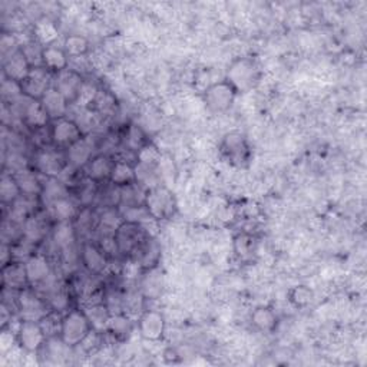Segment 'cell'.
Masks as SVG:
<instances>
[{
  "label": "cell",
  "mask_w": 367,
  "mask_h": 367,
  "mask_svg": "<svg viewBox=\"0 0 367 367\" xmlns=\"http://www.w3.org/2000/svg\"><path fill=\"white\" fill-rule=\"evenodd\" d=\"M91 331L92 326L85 310H70L63 315L59 337L68 348H77L91 334Z\"/></svg>",
  "instance_id": "6da1fadb"
},
{
  "label": "cell",
  "mask_w": 367,
  "mask_h": 367,
  "mask_svg": "<svg viewBox=\"0 0 367 367\" xmlns=\"http://www.w3.org/2000/svg\"><path fill=\"white\" fill-rule=\"evenodd\" d=\"M260 78V72L254 61L249 58H238L231 62L227 69V82L235 89V92L251 91Z\"/></svg>",
  "instance_id": "7a4b0ae2"
},
{
  "label": "cell",
  "mask_w": 367,
  "mask_h": 367,
  "mask_svg": "<svg viewBox=\"0 0 367 367\" xmlns=\"http://www.w3.org/2000/svg\"><path fill=\"white\" fill-rule=\"evenodd\" d=\"M143 207L154 219H168L175 214L177 201L168 188L157 185L145 192Z\"/></svg>",
  "instance_id": "3957f363"
},
{
  "label": "cell",
  "mask_w": 367,
  "mask_h": 367,
  "mask_svg": "<svg viewBox=\"0 0 367 367\" xmlns=\"http://www.w3.org/2000/svg\"><path fill=\"white\" fill-rule=\"evenodd\" d=\"M235 96V89L227 81H221L211 84L204 91V102L211 112L221 114L233 107Z\"/></svg>",
  "instance_id": "277c9868"
},
{
  "label": "cell",
  "mask_w": 367,
  "mask_h": 367,
  "mask_svg": "<svg viewBox=\"0 0 367 367\" xmlns=\"http://www.w3.org/2000/svg\"><path fill=\"white\" fill-rule=\"evenodd\" d=\"M16 309L22 320L40 322L49 313L46 302L39 297L35 291L23 288L16 295Z\"/></svg>",
  "instance_id": "5b68a950"
},
{
  "label": "cell",
  "mask_w": 367,
  "mask_h": 367,
  "mask_svg": "<svg viewBox=\"0 0 367 367\" xmlns=\"http://www.w3.org/2000/svg\"><path fill=\"white\" fill-rule=\"evenodd\" d=\"M221 151L224 157L235 166H246L250 161L251 151L249 142L241 132H230L221 142Z\"/></svg>",
  "instance_id": "8992f818"
},
{
  "label": "cell",
  "mask_w": 367,
  "mask_h": 367,
  "mask_svg": "<svg viewBox=\"0 0 367 367\" xmlns=\"http://www.w3.org/2000/svg\"><path fill=\"white\" fill-rule=\"evenodd\" d=\"M17 345L28 353H38L46 343V334L39 322L22 320L16 330Z\"/></svg>",
  "instance_id": "52a82bcc"
},
{
  "label": "cell",
  "mask_w": 367,
  "mask_h": 367,
  "mask_svg": "<svg viewBox=\"0 0 367 367\" xmlns=\"http://www.w3.org/2000/svg\"><path fill=\"white\" fill-rule=\"evenodd\" d=\"M82 138V130L73 119L62 118L52 122L51 141L58 150H68Z\"/></svg>",
  "instance_id": "ba28073f"
},
{
  "label": "cell",
  "mask_w": 367,
  "mask_h": 367,
  "mask_svg": "<svg viewBox=\"0 0 367 367\" xmlns=\"http://www.w3.org/2000/svg\"><path fill=\"white\" fill-rule=\"evenodd\" d=\"M114 237L120 254H135L145 240L143 227L134 221H124L116 228Z\"/></svg>",
  "instance_id": "9c48e42d"
},
{
  "label": "cell",
  "mask_w": 367,
  "mask_h": 367,
  "mask_svg": "<svg viewBox=\"0 0 367 367\" xmlns=\"http://www.w3.org/2000/svg\"><path fill=\"white\" fill-rule=\"evenodd\" d=\"M51 86V72L45 66H33L26 79L20 82L23 95L33 101H40Z\"/></svg>",
  "instance_id": "30bf717a"
},
{
  "label": "cell",
  "mask_w": 367,
  "mask_h": 367,
  "mask_svg": "<svg viewBox=\"0 0 367 367\" xmlns=\"http://www.w3.org/2000/svg\"><path fill=\"white\" fill-rule=\"evenodd\" d=\"M82 85L84 78L81 77V73L68 68L66 70L56 73L52 86L65 96V100L69 104H77Z\"/></svg>",
  "instance_id": "8fae6325"
},
{
  "label": "cell",
  "mask_w": 367,
  "mask_h": 367,
  "mask_svg": "<svg viewBox=\"0 0 367 367\" xmlns=\"http://www.w3.org/2000/svg\"><path fill=\"white\" fill-rule=\"evenodd\" d=\"M165 319L159 311L146 310L139 315L138 329L143 340L159 341L165 334Z\"/></svg>",
  "instance_id": "7c38bea8"
},
{
  "label": "cell",
  "mask_w": 367,
  "mask_h": 367,
  "mask_svg": "<svg viewBox=\"0 0 367 367\" xmlns=\"http://www.w3.org/2000/svg\"><path fill=\"white\" fill-rule=\"evenodd\" d=\"M68 164V159L61 157L56 151L43 150L36 155L35 169L40 175L46 178H58Z\"/></svg>",
  "instance_id": "4fadbf2b"
},
{
  "label": "cell",
  "mask_w": 367,
  "mask_h": 367,
  "mask_svg": "<svg viewBox=\"0 0 367 367\" xmlns=\"http://www.w3.org/2000/svg\"><path fill=\"white\" fill-rule=\"evenodd\" d=\"M32 65L28 59V56L24 55L22 49H16V51L5 58L3 62V73L5 78L15 81V82H23L26 79V77L32 70Z\"/></svg>",
  "instance_id": "5bb4252c"
},
{
  "label": "cell",
  "mask_w": 367,
  "mask_h": 367,
  "mask_svg": "<svg viewBox=\"0 0 367 367\" xmlns=\"http://www.w3.org/2000/svg\"><path fill=\"white\" fill-rule=\"evenodd\" d=\"M2 286L5 290H13V291L23 290L29 286L24 263H22L19 260H12L3 265V268H2Z\"/></svg>",
  "instance_id": "9a60e30c"
},
{
  "label": "cell",
  "mask_w": 367,
  "mask_h": 367,
  "mask_svg": "<svg viewBox=\"0 0 367 367\" xmlns=\"http://www.w3.org/2000/svg\"><path fill=\"white\" fill-rule=\"evenodd\" d=\"M24 268H26L29 286H39L52 276L51 265H49L46 257L42 254H32L24 261Z\"/></svg>",
  "instance_id": "2e32d148"
},
{
  "label": "cell",
  "mask_w": 367,
  "mask_h": 367,
  "mask_svg": "<svg viewBox=\"0 0 367 367\" xmlns=\"http://www.w3.org/2000/svg\"><path fill=\"white\" fill-rule=\"evenodd\" d=\"M40 102L43 104L51 120H58V119L66 118L65 115L68 114L69 102L65 100V96L58 89H55L54 86H51L46 91V93L43 95Z\"/></svg>",
  "instance_id": "e0dca14e"
},
{
  "label": "cell",
  "mask_w": 367,
  "mask_h": 367,
  "mask_svg": "<svg viewBox=\"0 0 367 367\" xmlns=\"http://www.w3.org/2000/svg\"><path fill=\"white\" fill-rule=\"evenodd\" d=\"M81 260L89 273L97 274L104 272V268L107 267L108 256L101 250V247L95 246L92 242H85L81 251Z\"/></svg>",
  "instance_id": "ac0fdd59"
},
{
  "label": "cell",
  "mask_w": 367,
  "mask_h": 367,
  "mask_svg": "<svg viewBox=\"0 0 367 367\" xmlns=\"http://www.w3.org/2000/svg\"><path fill=\"white\" fill-rule=\"evenodd\" d=\"M115 161L108 155H96L86 165V178L93 182L109 181Z\"/></svg>",
  "instance_id": "d6986e66"
},
{
  "label": "cell",
  "mask_w": 367,
  "mask_h": 367,
  "mask_svg": "<svg viewBox=\"0 0 367 367\" xmlns=\"http://www.w3.org/2000/svg\"><path fill=\"white\" fill-rule=\"evenodd\" d=\"M42 66H45L51 73H61L69 68V56L63 51V47L52 45L43 46Z\"/></svg>",
  "instance_id": "ffe728a7"
},
{
  "label": "cell",
  "mask_w": 367,
  "mask_h": 367,
  "mask_svg": "<svg viewBox=\"0 0 367 367\" xmlns=\"http://www.w3.org/2000/svg\"><path fill=\"white\" fill-rule=\"evenodd\" d=\"M136 254V263L143 268V270H154L158 265V261L161 258V249L158 242L153 238H145L142 241Z\"/></svg>",
  "instance_id": "44dd1931"
},
{
  "label": "cell",
  "mask_w": 367,
  "mask_h": 367,
  "mask_svg": "<svg viewBox=\"0 0 367 367\" xmlns=\"http://www.w3.org/2000/svg\"><path fill=\"white\" fill-rule=\"evenodd\" d=\"M22 119L24 124L33 130L45 128L49 124V120H51L43 104L40 101H33V100H29V102L24 105Z\"/></svg>",
  "instance_id": "7402d4cb"
},
{
  "label": "cell",
  "mask_w": 367,
  "mask_h": 367,
  "mask_svg": "<svg viewBox=\"0 0 367 367\" xmlns=\"http://www.w3.org/2000/svg\"><path fill=\"white\" fill-rule=\"evenodd\" d=\"M85 313L88 315V320L92 326V330L97 333H105L108 331L109 322H111V309L105 303H93L85 309Z\"/></svg>",
  "instance_id": "603a6c76"
},
{
  "label": "cell",
  "mask_w": 367,
  "mask_h": 367,
  "mask_svg": "<svg viewBox=\"0 0 367 367\" xmlns=\"http://www.w3.org/2000/svg\"><path fill=\"white\" fill-rule=\"evenodd\" d=\"M13 177L19 185L22 195H28V197H40L43 191V184L35 171L22 169L17 171V173H13Z\"/></svg>",
  "instance_id": "cb8c5ba5"
},
{
  "label": "cell",
  "mask_w": 367,
  "mask_h": 367,
  "mask_svg": "<svg viewBox=\"0 0 367 367\" xmlns=\"http://www.w3.org/2000/svg\"><path fill=\"white\" fill-rule=\"evenodd\" d=\"M66 159L68 164H70L72 166L75 168H82L86 166L89 164V161L92 159V145L89 142V139L86 138H81L77 143H73L70 148L66 150Z\"/></svg>",
  "instance_id": "d4e9b609"
},
{
  "label": "cell",
  "mask_w": 367,
  "mask_h": 367,
  "mask_svg": "<svg viewBox=\"0 0 367 367\" xmlns=\"http://www.w3.org/2000/svg\"><path fill=\"white\" fill-rule=\"evenodd\" d=\"M109 182L119 187V188H124V187L135 184L136 182L135 166L132 164L124 161V159L115 161Z\"/></svg>",
  "instance_id": "484cf974"
},
{
  "label": "cell",
  "mask_w": 367,
  "mask_h": 367,
  "mask_svg": "<svg viewBox=\"0 0 367 367\" xmlns=\"http://www.w3.org/2000/svg\"><path fill=\"white\" fill-rule=\"evenodd\" d=\"M68 197V188L66 184L62 182L59 178H46L43 184V191L40 198L51 205L52 203Z\"/></svg>",
  "instance_id": "4316f807"
},
{
  "label": "cell",
  "mask_w": 367,
  "mask_h": 367,
  "mask_svg": "<svg viewBox=\"0 0 367 367\" xmlns=\"http://www.w3.org/2000/svg\"><path fill=\"white\" fill-rule=\"evenodd\" d=\"M253 325L263 331H270L276 327L277 315L270 307H257L251 314Z\"/></svg>",
  "instance_id": "83f0119b"
},
{
  "label": "cell",
  "mask_w": 367,
  "mask_h": 367,
  "mask_svg": "<svg viewBox=\"0 0 367 367\" xmlns=\"http://www.w3.org/2000/svg\"><path fill=\"white\" fill-rule=\"evenodd\" d=\"M49 207H51L52 215H54V218L58 219V223L70 221L72 218L78 217V214H79L75 203H73L72 200H69L68 197L52 203Z\"/></svg>",
  "instance_id": "f1b7e54d"
},
{
  "label": "cell",
  "mask_w": 367,
  "mask_h": 367,
  "mask_svg": "<svg viewBox=\"0 0 367 367\" xmlns=\"http://www.w3.org/2000/svg\"><path fill=\"white\" fill-rule=\"evenodd\" d=\"M108 331L116 338V340H125L131 331H132V322L127 314H112Z\"/></svg>",
  "instance_id": "f546056e"
},
{
  "label": "cell",
  "mask_w": 367,
  "mask_h": 367,
  "mask_svg": "<svg viewBox=\"0 0 367 367\" xmlns=\"http://www.w3.org/2000/svg\"><path fill=\"white\" fill-rule=\"evenodd\" d=\"M63 51L69 58H84L89 51V42L81 35H70L65 39Z\"/></svg>",
  "instance_id": "4dcf8cb0"
},
{
  "label": "cell",
  "mask_w": 367,
  "mask_h": 367,
  "mask_svg": "<svg viewBox=\"0 0 367 367\" xmlns=\"http://www.w3.org/2000/svg\"><path fill=\"white\" fill-rule=\"evenodd\" d=\"M22 195L19 185L13 177V174H5L0 181V198H2L3 205L13 204Z\"/></svg>",
  "instance_id": "1f68e13d"
},
{
  "label": "cell",
  "mask_w": 367,
  "mask_h": 367,
  "mask_svg": "<svg viewBox=\"0 0 367 367\" xmlns=\"http://www.w3.org/2000/svg\"><path fill=\"white\" fill-rule=\"evenodd\" d=\"M54 241L56 246L63 251H68L69 247H72L73 241H75V230H73L69 221L58 223L54 231Z\"/></svg>",
  "instance_id": "d6a6232c"
},
{
  "label": "cell",
  "mask_w": 367,
  "mask_h": 367,
  "mask_svg": "<svg viewBox=\"0 0 367 367\" xmlns=\"http://www.w3.org/2000/svg\"><path fill=\"white\" fill-rule=\"evenodd\" d=\"M22 237L32 244H36L45 237V226L38 217H29L23 224Z\"/></svg>",
  "instance_id": "836d02e7"
},
{
  "label": "cell",
  "mask_w": 367,
  "mask_h": 367,
  "mask_svg": "<svg viewBox=\"0 0 367 367\" xmlns=\"http://www.w3.org/2000/svg\"><path fill=\"white\" fill-rule=\"evenodd\" d=\"M33 32H35V36L38 38V40L43 45H47V46H49V43H52L58 38V28L55 26L54 22L47 20V19H42V20L36 22Z\"/></svg>",
  "instance_id": "e575fe53"
},
{
  "label": "cell",
  "mask_w": 367,
  "mask_h": 367,
  "mask_svg": "<svg viewBox=\"0 0 367 367\" xmlns=\"http://www.w3.org/2000/svg\"><path fill=\"white\" fill-rule=\"evenodd\" d=\"M314 299V292L307 286H296L288 292V300L295 307H306Z\"/></svg>",
  "instance_id": "d590c367"
},
{
  "label": "cell",
  "mask_w": 367,
  "mask_h": 367,
  "mask_svg": "<svg viewBox=\"0 0 367 367\" xmlns=\"http://www.w3.org/2000/svg\"><path fill=\"white\" fill-rule=\"evenodd\" d=\"M159 158H161L159 151L157 150V146H154L151 143L143 145L142 148L136 153L138 164L146 165V166H155V164L159 161Z\"/></svg>",
  "instance_id": "8d00e7d4"
},
{
  "label": "cell",
  "mask_w": 367,
  "mask_h": 367,
  "mask_svg": "<svg viewBox=\"0 0 367 367\" xmlns=\"http://www.w3.org/2000/svg\"><path fill=\"white\" fill-rule=\"evenodd\" d=\"M124 223V221H120V215L119 212L114 208H105L104 212L101 214L100 217V226L105 230H109L111 234H115L116 228Z\"/></svg>",
  "instance_id": "74e56055"
},
{
  "label": "cell",
  "mask_w": 367,
  "mask_h": 367,
  "mask_svg": "<svg viewBox=\"0 0 367 367\" xmlns=\"http://www.w3.org/2000/svg\"><path fill=\"white\" fill-rule=\"evenodd\" d=\"M22 96H23V92H22V88H20V84L5 78L3 84H2L3 104H15L16 101L20 100Z\"/></svg>",
  "instance_id": "f35d334b"
},
{
  "label": "cell",
  "mask_w": 367,
  "mask_h": 367,
  "mask_svg": "<svg viewBox=\"0 0 367 367\" xmlns=\"http://www.w3.org/2000/svg\"><path fill=\"white\" fill-rule=\"evenodd\" d=\"M143 138H145V135H143L142 130L135 127V125H132L130 128V131H128V145H130V148L138 153L143 145H146Z\"/></svg>",
  "instance_id": "ab89813d"
},
{
  "label": "cell",
  "mask_w": 367,
  "mask_h": 367,
  "mask_svg": "<svg viewBox=\"0 0 367 367\" xmlns=\"http://www.w3.org/2000/svg\"><path fill=\"white\" fill-rule=\"evenodd\" d=\"M234 249L237 251L238 256L244 257L250 254L251 249H253V238L247 234H242V235H238L234 241Z\"/></svg>",
  "instance_id": "60d3db41"
},
{
  "label": "cell",
  "mask_w": 367,
  "mask_h": 367,
  "mask_svg": "<svg viewBox=\"0 0 367 367\" xmlns=\"http://www.w3.org/2000/svg\"><path fill=\"white\" fill-rule=\"evenodd\" d=\"M12 333L13 331L8 330L6 327H3L2 329V333H0V350H2L3 353H6V352H9L12 349L15 341L17 343V336H16V333L15 334H12Z\"/></svg>",
  "instance_id": "b9f144b4"
}]
</instances>
